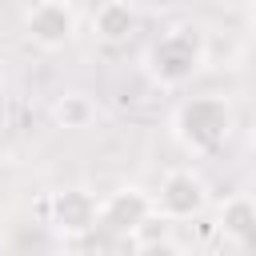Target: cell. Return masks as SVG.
Instances as JSON below:
<instances>
[{
    "label": "cell",
    "mask_w": 256,
    "mask_h": 256,
    "mask_svg": "<svg viewBox=\"0 0 256 256\" xmlns=\"http://www.w3.org/2000/svg\"><path fill=\"white\" fill-rule=\"evenodd\" d=\"M0 84H4V60H0Z\"/></svg>",
    "instance_id": "cell-13"
},
{
    "label": "cell",
    "mask_w": 256,
    "mask_h": 256,
    "mask_svg": "<svg viewBox=\"0 0 256 256\" xmlns=\"http://www.w3.org/2000/svg\"><path fill=\"white\" fill-rule=\"evenodd\" d=\"M232 124H236L232 104H228L224 96H216V92H208V96H188V100L176 108V136H180V144L192 148V152H212V148H220V144L232 136Z\"/></svg>",
    "instance_id": "cell-2"
},
{
    "label": "cell",
    "mask_w": 256,
    "mask_h": 256,
    "mask_svg": "<svg viewBox=\"0 0 256 256\" xmlns=\"http://www.w3.org/2000/svg\"><path fill=\"white\" fill-rule=\"evenodd\" d=\"M52 120L60 124V128H88L92 120H96V104H92V96H84V92H64L56 104H52Z\"/></svg>",
    "instance_id": "cell-9"
},
{
    "label": "cell",
    "mask_w": 256,
    "mask_h": 256,
    "mask_svg": "<svg viewBox=\"0 0 256 256\" xmlns=\"http://www.w3.org/2000/svg\"><path fill=\"white\" fill-rule=\"evenodd\" d=\"M48 216L64 240H80L100 224V200L88 188H64L48 200Z\"/></svg>",
    "instance_id": "cell-5"
},
{
    "label": "cell",
    "mask_w": 256,
    "mask_h": 256,
    "mask_svg": "<svg viewBox=\"0 0 256 256\" xmlns=\"http://www.w3.org/2000/svg\"><path fill=\"white\" fill-rule=\"evenodd\" d=\"M152 212H156L152 192H144L136 184H124V188H116V192H108L100 200V224L108 232H116V236H132Z\"/></svg>",
    "instance_id": "cell-6"
},
{
    "label": "cell",
    "mask_w": 256,
    "mask_h": 256,
    "mask_svg": "<svg viewBox=\"0 0 256 256\" xmlns=\"http://www.w3.org/2000/svg\"><path fill=\"white\" fill-rule=\"evenodd\" d=\"M136 244H156V240H172V220H164L160 212H152L136 232H132Z\"/></svg>",
    "instance_id": "cell-10"
},
{
    "label": "cell",
    "mask_w": 256,
    "mask_h": 256,
    "mask_svg": "<svg viewBox=\"0 0 256 256\" xmlns=\"http://www.w3.org/2000/svg\"><path fill=\"white\" fill-rule=\"evenodd\" d=\"M208 44H204V28L196 24H176L168 28L152 48H148V72L152 80H160L164 88H176L184 80H192V72L204 64Z\"/></svg>",
    "instance_id": "cell-1"
},
{
    "label": "cell",
    "mask_w": 256,
    "mask_h": 256,
    "mask_svg": "<svg viewBox=\"0 0 256 256\" xmlns=\"http://www.w3.org/2000/svg\"><path fill=\"white\" fill-rule=\"evenodd\" d=\"M76 24H80V12L68 4V0H40L24 12V32L36 48L44 52H56L64 48L72 36H76Z\"/></svg>",
    "instance_id": "cell-4"
},
{
    "label": "cell",
    "mask_w": 256,
    "mask_h": 256,
    "mask_svg": "<svg viewBox=\"0 0 256 256\" xmlns=\"http://www.w3.org/2000/svg\"><path fill=\"white\" fill-rule=\"evenodd\" d=\"M220 232L244 244V240L256 232V200H248V196H228V200L220 204Z\"/></svg>",
    "instance_id": "cell-8"
},
{
    "label": "cell",
    "mask_w": 256,
    "mask_h": 256,
    "mask_svg": "<svg viewBox=\"0 0 256 256\" xmlns=\"http://www.w3.org/2000/svg\"><path fill=\"white\" fill-rule=\"evenodd\" d=\"M136 24H140V16H136V8L124 4V0H104V4L92 12V32H96V40H104V44H124V40L136 32Z\"/></svg>",
    "instance_id": "cell-7"
},
{
    "label": "cell",
    "mask_w": 256,
    "mask_h": 256,
    "mask_svg": "<svg viewBox=\"0 0 256 256\" xmlns=\"http://www.w3.org/2000/svg\"><path fill=\"white\" fill-rule=\"evenodd\" d=\"M136 256H184L176 240H156V244H136Z\"/></svg>",
    "instance_id": "cell-11"
},
{
    "label": "cell",
    "mask_w": 256,
    "mask_h": 256,
    "mask_svg": "<svg viewBox=\"0 0 256 256\" xmlns=\"http://www.w3.org/2000/svg\"><path fill=\"white\" fill-rule=\"evenodd\" d=\"M152 204H156V212H160L164 220H172V224H176V220H192V216L204 212L208 188H204V180H200L192 168H172V172H164Z\"/></svg>",
    "instance_id": "cell-3"
},
{
    "label": "cell",
    "mask_w": 256,
    "mask_h": 256,
    "mask_svg": "<svg viewBox=\"0 0 256 256\" xmlns=\"http://www.w3.org/2000/svg\"><path fill=\"white\" fill-rule=\"evenodd\" d=\"M244 248H252V252H256V232H252V236L244 240Z\"/></svg>",
    "instance_id": "cell-12"
}]
</instances>
